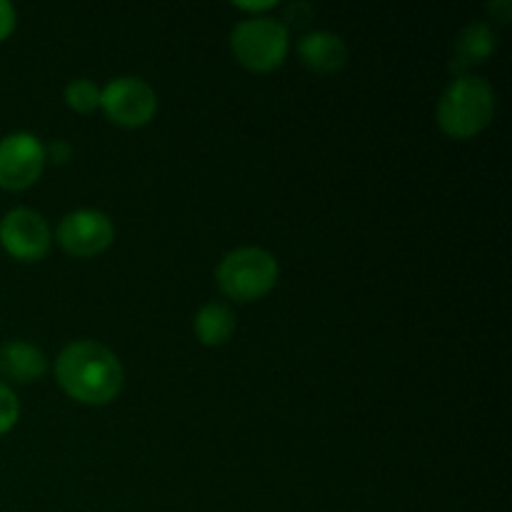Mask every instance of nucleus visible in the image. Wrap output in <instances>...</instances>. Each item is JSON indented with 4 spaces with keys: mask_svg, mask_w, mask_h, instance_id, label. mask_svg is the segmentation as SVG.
I'll use <instances>...</instances> for the list:
<instances>
[{
    "mask_svg": "<svg viewBox=\"0 0 512 512\" xmlns=\"http://www.w3.org/2000/svg\"><path fill=\"white\" fill-rule=\"evenodd\" d=\"M280 278V265L270 250L245 245L223 255L215 270V280L225 298L238 303H255L273 293Z\"/></svg>",
    "mask_w": 512,
    "mask_h": 512,
    "instance_id": "obj_3",
    "label": "nucleus"
},
{
    "mask_svg": "<svg viewBox=\"0 0 512 512\" xmlns=\"http://www.w3.org/2000/svg\"><path fill=\"white\" fill-rule=\"evenodd\" d=\"M15 23H18V15H15V8L8 3V0H0V43L8 40L13 35Z\"/></svg>",
    "mask_w": 512,
    "mask_h": 512,
    "instance_id": "obj_15",
    "label": "nucleus"
},
{
    "mask_svg": "<svg viewBox=\"0 0 512 512\" xmlns=\"http://www.w3.org/2000/svg\"><path fill=\"white\" fill-rule=\"evenodd\" d=\"M0 245L5 253L23 263H38L50 253L53 230L48 220L30 208H13L0 220Z\"/></svg>",
    "mask_w": 512,
    "mask_h": 512,
    "instance_id": "obj_8",
    "label": "nucleus"
},
{
    "mask_svg": "<svg viewBox=\"0 0 512 512\" xmlns=\"http://www.w3.org/2000/svg\"><path fill=\"white\" fill-rule=\"evenodd\" d=\"M495 33L488 23H470L455 43V70L463 73L470 65L485 63L495 53Z\"/></svg>",
    "mask_w": 512,
    "mask_h": 512,
    "instance_id": "obj_12",
    "label": "nucleus"
},
{
    "mask_svg": "<svg viewBox=\"0 0 512 512\" xmlns=\"http://www.w3.org/2000/svg\"><path fill=\"white\" fill-rule=\"evenodd\" d=\"M45 153H50V155H53L55 163L63 165L65 160L70 158V153H73V150H70V145L65 143V140H55V143L50 145V150H45Z\"/></svg>",
    "mask_w": 512,
    "mask_h": 512,
    "instance_id": "obj_16",
    "label": "nucleus"
},
{
    "mask_svg": "<svg viewBox=\"0 0 512 512\" xmlns=\"http://www.w3.org/2000/svg\"><path fill=\"white\" fill-rule=\"evenodd\" d=\"M193 330L198 340L208 348H218L225 345L235 333V315L228 305L223 303H205L203 308L195 313Z\"/></svg>",
    "mask_w": 512,
    "mask_h": 512,
    "instance_id": "obj_11",
    "label": "nucleus"
},
{
    "mask_svg": "<svg viewBox=\"0 0 512 512\" xmlns=\"http://www.w3.org/2000/svg\"><path fill=\"white\" fill-rule=\"evenodd\" d=\"M48 373V358L28 340H8L0 345V375L15 385H28Z\"/></svg>",
    "mask_w": 512,
    "mask_h": 512,
    "instance_id": "obj_9",
    "label": "nucleus"
},
{
    "mask_svg": "<svg viewBox=\"0 0 512 512\" xmlns=\"http://www.w3.org/2000/svg\"><path fill=\"white\" fill-rule=\"evenodd\" d=\"M298 55L305 68L315 73H338L348 63V45L330 30H313L300 38Z\"/></svg>",
    "mask_w": 512,
    "mask_h": 512,
    "instance_id": "obj_10",
    "label": "nucleus"
},
{
    "mask_svg": "<svg viewBox=\"0 0 512 512\" xmlns=\"http://www.w3.org/2000/svg\"><path fill=\"white\" fill-rule=\"evenodd\" d=\"M20 418V403L15 398L13 388L5 380H0V435L10 433Z\"/></svg>",
    "mask_w": 512,
    "mask_h": 512,
    "instance_id": "obj_14",
    "label": "nucleus"
},
{
    "mask_svg": "<svg viewBox=\"0 0 512 512\" xmlns=\"http://www.w3.org/2000/svg\"><path fill=\"white\" fill-rule=\"evenodd\" d=\"M235 8L245 10V13H253V18H258L265 10L275 8V0H265V3H235Z\"/></svg>",
    "mask_w": 512,
    "mask_h": 512,
    "instance_id": "obj_17",
    "label": "nucleus"
},
{
    "mask_svg": "<svg viewBox=\"0 0 512 512\" xmlns=\"http://www.w3.org/2000/svg\"><path fill=\"white\" fill-rule=\"evenodd\" d=\"M45 145L33 133H10L0 138V188L3 190H28L43 175Z\"/></svg>",
    "mask_w": 512,
    "mask_h": 512,
    "instance_id": "obj_6",
    "label": "nucleus"
},
{
    "mask_svg": "<svg viewBox=\"0 0 512 512\" xmlns=\"http://www.w3.org/2000/svg\"><path fill=\"white\" fill-rule=\"evenodd\" d=\"M100 110L120 128H143L158 113V95L153 85L135 75H120L100 88Z\"/></svg>",
    "mask_w": 512,
    "mask_h": 512,
    "instance_id": "obj_5",
    "label": "nucleus"
},
{
    "mask_svg": "<svg viewBox=\"0 0 512 512\" xmlns=\"http://www.w3.org/2000/svg\"><path fill=\"white\" fill-rule=\"evenodd\" d=\"M490 13H503L500 15V23H508L510 20V13H512V5L508 3V0H503V3H493L490 5Z\"/></svg>",
    "mask_w": 512,
    "mask_h": 512,
    "instance_id": "obj_18",
    "label": "nucleus"
},
{
    "mask_svg": "<svg viewBox=\"0 0 512 512\" xmlns=\"http://www.w3.org/2000/svg\"><path fill=\"white\" fill-rule=\"evenodd\" d=\"M495 115V90L480 75H460L440 95L438 118L440 130L453 140H470L483 133Z\"/></svg>",
    "mask_w": 512,
    "mask_h": 512,
    "instance_id": "obj_2",
    "label": "nucleus"
},
{
    "mask_svg": "<svg viewBox=\"0 0 512 512\" xmlns=\"http://www.w3.org/2000/svg\"><path fill=\"white\" fill-rule=\"evenodd\" d=\"M55 240L73 258H95L113 245L115 225L103 210H73L58 223Z\"/></svg>",
    "mask_w": 512,
    "mask_h": 512,
    "instance_id": "obj_7",
    "label": "nucleus"
},
{
    "mask_svg": "<svg viewBox=\"0 0 512 512\" xmlns=\"http://www.w3.org/2000/svg\"><path fill=\"white\" fill-rule=\"evenodd\" d=\"M65 105L80 115L95 113L100 108V88L88 78H75L65 85Z\"/></svg>",
    "mask_w": 512,
    "mask_h": 512,
    "instance_id": "obj_13",
    "label": "nucleus"
},
{
    "mask_svg": "<svg viewBox=\"0 0 512 512\" xmlns=\"http://www.w3.org/2000/svg\"><path fill=\"white\" fill-rule=\"evenodd\" d=\"M55 378L63 393L80 405H110L125 385L118 355L98 340H75L60 350Z\"/></svg>",
    "mask_w": 512,
    "mask_h": 512,
    "instance_id": "obj_1",
    "label": "nucleus"
},
{
    "mask_svg": "<svg viewBox=\"0 0 512 512\" xmlns=\"http://www.w3.org/2000/svg\"><path fill=\"white\" fill-rule=\"evenodd\" d=\"M230 50L243 68L253 73H270L288 58L290 33L280 20L268 15L245 18L230 33Z\"/></svg>",
    "mask_w": 512,
    "mask_h": 512,
    "instance_id": "obj_4",
    "label": "nucleus"
}]
</instances>
